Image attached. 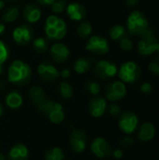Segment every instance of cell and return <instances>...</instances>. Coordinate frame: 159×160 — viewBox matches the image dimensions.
<instances>
[{
	"label": "cell",
	"instance_id": "cell-1",
	"mask_svg": "<svg viewBox=\"0 0 159 160\" xmlns=\"http://www.w3.org/2000/svg\"><path fill=\"white\" fill-rule=\"evenodd\" d=\"M32 79V69L28 64L22 60L13 61L7 72V80L14 85L24 86Z\"/></svg>",
	"mask_w": 159,
	"mask_h": 160
},
{
	"label": "cell",
	"instance_id": "cell-2",
	"mask_svg": "<svg viewBox=\"0 0 159 160\" xmlns=\"http://www.w3.org/2000/svg\"><path fill=\"white\" fill-rule=\"evenodd\" d=\"M67 31V22L56 15H50L44 25V32L48 39L51 40H60L63 39Z\"/></svg>",
	"mask_w": 159,
	"mask_h": 160
},
{
	"label": "cell",
	"instance_id": "cell-3",
	"mask_svg": "<svg viewBox=\"0 0 159 160\" xmlns=\"http://www.w3.org/2000/svg\"><path fill=\"white\" fill-rule=\"evenodd\" d=\"M37 109L38 112L46 115L53 124H60L61 122H63L65 118L63 106L54 100L47 98L41 104L37 106Z\"/></svg>",
	"mask_w": 159,
	"mask_h": 160
},
{
	"label": "cell",
	"instance_id": "cell-4",
	"mask_svg": "<svg viewBox=\"0 0 159 160\" xmlns=\"http://www.w3.org/2000/svg\"><path fill=\"white\" fill-rule=\"evenodd\" d=\"M149 28L146 16L140 10L132 11L127 21V30L130 35L141 37Z\"/></svg>",
	"mask_w": 159,
	"mask_h": 160
},
{
	"label": "cell",
	"instance_id": "cell-5",
	"mask_svg": "<svg viewBox=\"0 0 159 160\" xmlns=\"http://www.w3.org/2000/svg\"><path fill=\"white\" fill-rule=\"evenodd\" d=\"M140 38H141L137 45L138 52L140 54L148 56L153 54L155 52H157L158 40L154 29L148 28Z\"/></svg>",
	"mask_w": 159,
	"mask_h": 160
},
{
	"label": "cell",
	"instance_id": "cell-6",
	"mask_svg": "<svg viewBox=\"0 0 159 160\" xmlns=\"http://www.w3.org/2000/svg\"><path fill=\"white\" fill-rule=\"evenodd\" d=\"M117 73L123 82L134 83L140 79L142 75V68L137 63L128 61L121 65Z\"/></svg>",
	"mask_w": 159,
	"mask_h": 160
},
{
	"label": "cell",
	"instance_id": "cell-7",
	"mask_svg": "<svg viewBox=\"0 0 159 160\" xmlns=\"http://www.w3.org/2000/svg\"><path fill=\"white\" fill-rule=\"evenodd\" d=\"M118 127L120 130L126 135H131L138 130L140 127V118L135 112L131 111L123 112L119 115Z\"/></svg>",
	"mask_w": 159,
	"mask_h": 160
},
{
	"label": "cell",
	"instance_id": "cell-8",
	"mask_svg": "<svg viewBox=\"0 0 159 160\" xmlns=\"http://www.w3.org/2000/svg\"><path fill=\"white\" fill-rule=\"evenodd\" d=\"M117 66L109 60H100L94 67V73L101 81H107L117 74Z\"/></svg>",
	"mask_w": 159,
	"mask_h": 160
},
{
	"label": "cell",
	"instance_id": "cell-9",
	"mask_svg": "<svg viewBox=\"0 0 159 160\" xmlns=\"http://www.w3.org/2000/svg\"><path fill=\"white\" fill-rule=\"evenodd\" d=\"M14 42L19 46H27L34 38V29L27 23H22L16 26L12 32Z\"/></svg>",
	"mask_w": 159,
	"mask_h": 160
},
{
	"label": "cell",
	"instance_id": "cell-10",
	"mask_svg": "<svg viewBox=\"0 0 159 160\" xmlns=\"http://www.w3.org/2000/svg\"><path fill=\"white\" fill-rule=\"evenodd\" d=\"M104 93L106 98L112 102L124 98L127 95V86L122 81H114L105 86Z\"/></svg>",
	"mask_w": 159,
	"mask_h": 160
},
{
	"label": "cell",
	"instance_id": "cell-11",
	"mask_svg": "<svg viewBox=\"0 0 159 160\" xmlns=\"http://www.w3.org/2000/svg\"><path fill=\"white\" fill-rule=\"evenodd\" d=\"M85 49L97 55L106 54L109 50V42L108 40L101 36H92L88 38L87 43L85 45Z\"/></svg>",
	"mask_w": 159,
	"mask_h": 160
},
{
	"label": "cell",
	"instance_id": "cell-12",
	"mask_svg": "<svg viewBox=\"0 0 159 160\" xmlns=\"http://www.w3.org/2000/svg\"><path fill=\"white\" fill-rule=\"evenodd\" d=\"M37 72L45 82H52L60 77V71L48 61L41 62L37 68Z\"/></svg>",
	"mask_w": 159,
	"mask_h": 160
},
{
	"label": "cell",
	"instance_id": "cell-13",
	"mask_svg": "<svg viewBox=\"0 0 159 160\" xmlns=\"http://www.w3.org/2000/svg\"><path fill=\"white\" fill-rule=\"evenodd\" d=\"M87 139H88V137L84 130L79 129V128L74 129L70 133V137H69V142H70L71 149L75 153H78V154L82 153L86 148Z\"/></svg>",
	"mask_w": 159,
	"mask_h": 160
},
{
	"label": "cell",
	"instance_id": "cell-14",
	"mask_svg": "<svg viewBox=\"0 0 159 160\" xmlns=\"http://www.w3.org/2000/svg\"><path fill=\"white\" fill-rule=\"evenodd\" d=\"M91 150L93 154L98 158H106L112 156V153L111 144L106 139L102 137H97L93 141L91 144Z\"/></svg>",
	"mask_w": 159,
	"mask_h": 160
},
{
	"label": "cell",
	"instance_id": "cell-15",
	"mask_svg": "<svg viewBox=\"0 0 159 160\" xmlns=\"http://www.w3.org/2000/svg\"><path fill=\"white\" fill-rule=\"evenodd\" d=\"M70 56L68 47L63 43H54L50 49V57L57 64H63Z\"/></svg>",
	"mask_w": 159,
	"mask_h": 160
},
{
	"label": "cell",
	"instance_id": "cell-16",
	"mask_svg": "<svg viewBox=\"0 0 159 160\" xmlns=\"http://www.w3.org/2000/svg\"><path fill=\"white\" fill-rule=\"evenodd\" d=\"M107 101L102 97H94L88 104V111L90 114L96 118L101 117L107 110Z\"/></svg>",
	"mask_w": 159,
	"mask_h": 160
},
{
	"label": "cell",
	"instance_id": "cell-17",
	"mask_svg": "<svg viewBox=\"0 0 159 160\" xmlns=\"http://www.w3.org/2000/svg\"><path fill=\"white\" fill-rule=\"evenodd\" d=\"M22 15L23 20L26 22L33 24V23L37 22L40 20L41 10L37 5H36L34 3H29V4H26L24 6V8H22Z\"/></svg>",
	"mask_w": 159,
	"mask_h": 160
},
{
	"label": "cell",
	"instance_id": "cell-18",
	"mask_svg": "<svg viewBox=\"0 0 159 160\" xmlns=\"http://www.w3.org/2000/svg\"><path fill=\"white\" fill-rule=\"evenodd\" d=\"M157 134V128L155 125L151 122L142 123L138 128V140L142 142H148L154 140Z\"/></svg>",
	"mask_w": 159,
	"mask_h": 160
},
{
	"label": "cell",
	"instance_id": "cell-19",
	"mask_svg": "<svg viewBox=\"0 0 159 160\" xmlns=\"http://www.w3.org/2000/svg\"><path fill=\"white\" fill-rule=\"evenodd\" d=\"M66 9L67 16L72 21H82L87 15L86 8L80 3H70L67 6Z\"/></svg>",
	"mask_w": 159,
	"mask_h": 160
},
{
	"label": "cell",
	"instance_id": "cell-20",
	"mask_svg": "<svg viewBox=\"0 0 159 160\" xmlns=\"http://www.w3.org/2000/svg\"><path fill=\"white\" fill-rule=\"evenodd\" d=\"M28 149L24 144L17 143L11 147L8 152V160H27Z\"/></svg>",
	"mask_w": 159,
	"mask_h": 160
},
{
	"label": "cell",
	"instance_id": "cell-21",
	"mask_svg": "<svg viewBox=\"0 0 159 160\" xmlns=\"http://www.w3.org/2000/svg\"><path fill=\"white\" fill-rule=\"evenodd\" d=\"M28 97H29V99L32 101V103L35 104L36 106H38L44 100L47 99L44 89L38 85H34L29 89Z\"/></svg>",
	"mask_w": 159,
	"mask_h": 160
},
{
	"label": "cell",
	"instance_id": "cell-22",
	"mask_svg": "<svg viewBox=\"0 0 159 160\" xmlns=\"http://www.w3.org/2000/svg\"><path fill=\"white\" fill-rule=\"evenodd\" d=\"M93 68V60L87 57H80L73 64L74 70L79 74L88 72Z\"/></svg>",
	"mask_w": 159,
	"mask_h": 160
},
{
	"label": "cell",
	"instance_id": "cell-23",
	"mask_svg": "<svg viewBox=\"0 0 159 160\" xmlns=\"http://www.w3.org/2000/svg\"><path fill=\"white\" fill-rule=\"evenodd\" d=\"M22 96L16 90L9 92L6 97V104L10 109H19L22 105Z\"/></svg>",
	"mask_w": 159,
	"mask_h": 160
},
{
	"label": "cell",
	"instance_id": "cell-24",
	"mask_svg": "<svg viewBox=\"0 0 159 160\" xmlns=\"http://www.w3.org/2000/svg\"><path fill=\"white\" fill-rule=\"evenodd\" d=\"M20 15V9L19 7L17 6H10L8 8H7L3 13H2V17H1V21L5 23H11L14 21H16L18 19Z\"/></svg>",
	"mask_w": 159,
	"mask_h": 160
},
{
	"label": "cell",
	"instance_id": "cell-25",
	"mask_svg": "<svg viewBox=\"0 0 159 160\" xmlns=\"http://www.w3.org/2000/svg\"><path fill=\"white\" fill-rule=\"evenodd\" d=\"M93 31V27L91 25V23L87 21H81V22H79V24L77 25L76 28V32L78 37L81 39H86L88 38Z\"/></svg>",
	"mask_w": 159,
	"mask_h": 160
},
{
	"label": "cell",
	"instance_id": "cell-26",
	"mask_svg": "<svg viewBox=\"0 0 159 160\" xmlns=\"http://www.w3.org/2000/svg\"><path fill=\"white\" fill-rule=\"evenodd\" d=\"M110 38L114 41H119L124 37L127 36V30L121 24H115L109 30Z\"/></svg>",
	"mask_w": 159,
	"mask_h": 160
},
{
	"label": "cell",
	"instance_id": "cell-27",
	"mask_svg": "<svg viewBox=\"0 0 159 160\" xmlns=\"http://www.w3.org/2000/svg\"><path fill=\"white\" fill-rule=\"evenodd\" d=\"M32 47H33V50L36 53L43 54L49 49V41L45 38L38 37L33 40Z\"/></svg>",
	"mask_w": 159,
	"mask_h": 160
},
{
	"label": "cell",
	"instance_id": "cell-28",
	"mask_svg": "<svg viewBox=\"0 0 159 160\" xmlns=\"http://www.w3.org/2000/svg\"><path fill=\"white\" fill-rule=\"evenodd\" d=\"M58 93L63 99H69L73 96V88L68 82H61L58 87Z\"/></svg>",
	"mask_w": 159,
	"mask_h": 160
},
{
	"label": "cell",
	"instance_id": "cell-29",
	"mask_svg": "<svg viewBox=\"0 0 159 160\" xmlns=\"http://www.w3.org/2000/svg\"><path fill=\"white\" fill-rule=\"evenodd\" d=\"M45 159L46 160H64L65 154L63 150L59 147H53L49 149L45 153Z\"/></svg>",
	"mask_w": 159,
	"mask_h": 160
},
{
	"label": "cell",
	"instance_id": "cell-30",
	"mask_svg": "<svg viewBox=\"0 0 159 160\" xmlns=\"http://www.w3.org/2000/svg\"><path fill=\"white\" fill-rule=\"evenodd\" d=\"M84 88L88 94L94 97L97 96L100 93V84L97 81H93V80L87 81L84 84Z\"/></svg>",
	"mask_w": 159,
	"mask_h": 160
},
{
	"label": "cell",
	"instance_id": "cell-31",
	"mask_svg": "<svg viewBox=\"0 0 159 160\" xmlns=\"http://www.w3.org/2000/svg\"><path fill=\"white\" fill-rule=\"evenodd\" d=\"M67 6V3L66 0H55L52 5H51V10L55 13L59 14L62 13Z\"/></svg>",
	"mask_w": 159,
	"mask_h": 160
},
{
	"label": "cell",
	"instance_id": "cell-32",
	"mask_svg": "<svg viewBox=\"0 0 159 160\" xmlns=\"http://www.w3.org/2000/svg\"><path fill=\"white\" fill-rule=\"evenodd\" d=\"M9 57V47L8 45L0 40V65H4V63Z\"/></svg>",
	"mask_w": 159,
	"mask_h": 160
},
{
	"label": "cell",
	"instance_id": "cell-33",
	"mask_svg": "<svg viewBox=\"0 0 159 160\" xmlns=\"http://www.w3.org/2000/svg\"><path fill=\"white\" fill-rule=\"evenodd\" d=\"M119 45H120V48L123 51H126V52L131 51L133 49V47H134V43L131 40V38H128V36H126L123 38H121L119 40Z\"/></svg>",
	"mask_w": 159,
	"mask_h": 160
},
{
	"label": "cell",
	"instance_id": "cell-34",
	"mask_svg": "<svg viewBox=\"0 0 159 160\" xmlns=\"http://www.w3.org/2000/svg\"><path fill=\"white\" fill-rule=\"evenodd\" d=\"M134 142H135V141L130 135H126L119 142V145H120L121 149H129L133 146Z\"/></svg>",
	"mask_w": 159,
	"mask_h": 160
},
{
	"label": "cell",
	"instance_id": "cell-35",
	"mask_svg": "<svg viewBox=\"0 0 159 160\" xmlns=\"http://www.w3.org/2000/svg\"><path fill=\"white\" fill-rule=\"evenodd\" d=\"M108 109V112L111 116L112 117H119V115L122 113V111H121V108L118 104L112 102V104H110L109 107H107Z\"/></svg>",
	"mask_w": 159,
	"mask_h": 160
},
{
	"label": "cell",
	"instance_id": "cell-36",
	"mask_svg": "<svg viewBox=\"0 0 159 160\" xmlns=\"http://www.w3.org/2000/svg\"><path fill=\"white\" fill-rule=\"evenodd\" d=\"M149 70L154 75L159 77V57L153 59L149 64Z\"/></svg>",
	"mask_w": 159,
	"mask_h": 160
},
{
	"label": "cell",
	"instance_id": "cell-37",
	"mask_svg": "<svg viewBox=\"0 0 159 160\" xmlns=\"http://www.w3.org/2000/svg\"><path fill=\"white\" fill-rule=\"evenodd\" d=\"M154 91V87L151 82H144L141 84V92L144 95H150Z\"/></svg>",
	"mask_w": 159,
	"mask_h": 160
},
{
	"label": "cell",
	"instance_id": "cell-38",
	"mask_svg": "<svg viewBox=\"0 0 159 160\" xmlns=\"http://www.w3.org/2000/svg\"><path fill=\"white\" fill-rule=\"evenodd\" d=\"M112 156H113V158H116V159H121V158H123V156H124V154H123V150H122L121 148L114 149V150L112 151Z\"/></svg>",
	"mask_w": 159,
	"mask_h": 160
},
{
	"label": "cell",
	"instance_id": "cell-39",
	"mask_svg": "<svg viewBox=\"0 0 159 160\" xmlns=\"http://www.w3.org/2000/svg\"><path fill=\"white\" fill-rule=\"evenodd\" d=\"M125 2L128 8H135L140 4V0H125Z\"/></svg>",
	"mask_w": 159,
	"mask_h": 160
},
{
	"label": "cell",
	"instance_id": "cell-40",
	"mask_svg": "<svg viewBox=\"0 0 159 160\" xmlns=\"http://www.w3.org/2000/svg\"><path fill=\"white\" fill-rule=\"evenodd\" d=\"M37 3H38L42 7H51V5L55 1V0H36Z\"/></svg>",
	"mask_w": 159,
	"mask_h": 160
},
{
	"label": "cell",
	"instance_id": "cell-41",
	"mask_svg": "<svg viewBox=\"0 0 159 160\" xmlns=\"http://www.w3.org/2000/svg\"><path fill=\"white\" fill-rule=\"evenodd\" d=\"M60 76H61L62 78H64V79L68 78V77L70 76V70H69L68 68H64V69H62L61 72H60Z\"/></svg>",
	"mask_w": 159,
	"mask_h": 160
},
{
	"label": "cell",
	"instance_id": "cell-42",
	"mask_svg": "<svg viewBox=\"0 0 159 160\" xmlns=\"http://www.w3.org/2000/svg\"><path fill=\"white\" fill-rule=\"evenodd\" d=\"M5 31H6V25L2 21H0V36H2L5 33Z\"/></svg>",
	"mask_w": 159,
	"mask_h": 160
},
{
	"label": "cell",
	"instance_id": "cell-43",
	"mask_svg": "<svg viewBox=\"0 0 159 160\" xmlns=\"http://www.w3.org/2000/svg\"><path fill=\"white\" fill-rule=\"evenodd\" d=\"M5 87H6V82L0 79V92H2L5 89Z\"/></svg>",
	"mask_w": 159,
	"mask_h": 160
},
{
	"label": "cell",
	"instance_id": "cell-44",
	"mask_svg": "<svg viewBox=\"0 0 159 160\" xmlns=\"http://www.w3.org/2000/svg\"><path fill=\"white\" fill-rule=\"evenodd\" d=\"M3 114H4V108H3V105L0 103V118L3 116Z\"/></svg>",
	"mask_w": 159,
	"mask_h": 160
},
{
	"label": "cell",
	"instance_id": "cell-45",
	"mask_svg": "<svg viewBox=\"0 0 159 160\" xmlns=\"http://www.w3.org/2000/svg\"><path fill=\"white\" fill-rule=\"evenodd\" d=\"M5 7V1L4 0H0V11L4 8Z\"/></svg>",
	"mask_w": 159,
	"mask_h": 160
},
{
	"label": "cell",
	"instance_id": "cell-46",
	"mask_svg": "<svg viewBox=\"0 0 159 160\" xmlns=\"http://www.w3.org/2000/svg\"><path fill=\"white\" fill-rule=\"evenodd\" d=\"M3 73H4V67L3 65H0V76L3 75Z\"/></svg>",
	"mask_w": 159,
	"mask_h": 160
},
{
	"label": "cell",
	"instance_id": "cell-47",
	"mask_svg": "<svg viewBox=\"0 0 159 160\" xmlns=\"http://www.w3.org/2000/svg\"><path fill=\"white\" fill-rule=\"evenodd\" d=\"M0 160H7L6 157H5L2 153H0Z\"/></svg>",
	"mask_w": 159,
	"mask_h": 160
},
{
	"label": "cell",
	"instance_id": "cell-48",
	"mask_svg": "<svg viewBox=\"0 0 159 160\" xmlns=\"http://www.w3.org/2000/svg\"><path fill=\"white\" fill-rule=\"evenodd\" d=\"M7 2H10V3H14V2H17L18 0H7Z\"/></svg>",
	"mask_w": 159,
	"mask_h": 160
},
{
	"label": "cell",
	"instance_id": "cell-49",
	"mask_svg": "<svg viewBox=\"0 0 159 160\" xmlns=\"http://www.w3.org/2000/svg\"><path fill=\"white\" fill-rule=\"evenodd\" d=\"M157 52L159 53V41H158V45H157Z\"/></svg>",
	"mask_w": 159,
	"mask_h": 160
}]
</instances>
